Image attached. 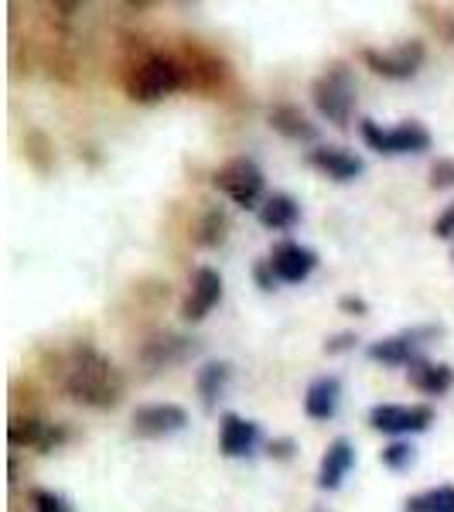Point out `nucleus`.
Instances as JSON below:
<instances>
[{
  "label": "nucleus",
  "mask_w": 454,
  "mask_h": 512,
  "mask_svg": "<svg viewBox=\"0 0 454 512\" xmlns=\"http://www.w3.org/2000/svg\"><path fill=\"white\" fill-rule=\"evenodd\" d=\"M451 263H454V250H451Z\"/></svg>",
  "instance_id": "obj_34"
},
{
  "label": "nucleus",
  "mask_w": 454,
  "mask_h": 512,
  "mask_svg": "<svg viewBox=\"0 0 454 512\" xmlns=\"http://www.w3.org/2000/svg\"><path fill=\"white\" fill-rule=\"evenodd\" d=\"M308 164L318 171V175L332 178V181H338V185L356 181L362 171H366L362 158H356L352 151H345V147H315V151L308 154Z\"/></svg>",
  "instance_id": "obj_17"
},
{
  "label": "nucleus",
  "mask_w": 454,
  "mask_h": 512,
  "mask_svg": "<svg viewBox=\"0 0 454 512\" xmlns=\"http://www.w3.org/2000/svg\"><path fill=\"white\" fill-rule=\"evenodd\" d=\"M311 103L332 127L345 130L356 110V76L345 62H332L321 76L311 82Z\"/></svg>",
  "instance_id": "obj_3"
},
{
  "label": "nucleus",
  "mask_w": 454,
  "mask_h": 512,
  "mask_svg": "<svg viewBox=\"0 0 454 512\" xmlns=\"http://www.w3.org/2000/svg\"><path fill=\"white\" fill-rule=\"evenodd\" d=\"M123 89L134 103H161L171 93L185 89V69L175 52L140 48L123 69Z\"/></svg>",
  "instance_id": "obj_2"
},
{
  "label": "nucleus",
  "mask_w": 454,
  "mask_h": 512,
  "mask_svg": "<svg viewBox=\"0 0 454 512\" xmlns=\"http://www.w3.org/2000/svg\"><path fill=\"white\" fill-rule=\"evenodd\" d=\"M62 390L72 403H82L89 410H113L120 407L127 379L110 355H103L89 342H76L65 359Z\"/></svg>",
  "instance_id": "obj_1"
},
{
  "label": "nucleus",
  "mask_w": 454,
  "mask_h": 512,
  "mask_svg": "<svg viewBox=\"0 0 454 512\" xmlns=\"http://www.w3.org/2000/svg\"><path fill=\"white\" fill-rule=\"evenodd\" d=\"M359 134L369 144V151L386 154V158H400V154H424L431 151V130L417 120H407L400 127H379L376 120H362Z\"/></svg>",
  "instance_id": "obj_4"
},
{
  "label": "nucleus",
  "mask_w": 454,
  "mask_h": 512,
  "mask_svg": "<svg viewBox=\"0 0 454 512\" xmlns=\"http://www.w3.org/2000/svg\"><path fill=\"white\" fill-rule=\"evenodd\" d=\"M342 403V383L338 376H318L304 393V414L311 420H332Z\"/></svg>",
  "instance_id": "obj_20"
},
{
  "label": "nucleus",
  "mask_w": 454,
  "mask_h": 512,
  "mask_svg": "<svg viewBox=\"0 0 454 512\" xmlns=\"http://www.w3.org/2000/svg\"><path fill=\"white\" fill-rule=\"evenodd\" d=\"M222 301V277L219 270L212 267H198L195 277H192V287H188V297L181 301V318L188 325H198L212 308Z\"/></svg>",
  "instance_id": "obj_14"
},
{
  "label": "nucleus",
  "mask_w": 454,
  "mask_h": 512,
  "mask_svg": "<svg viewBox=\"0 0 454 512\" xmlns=\"http://www.w3.org/2000/svg\"><path fill=\"white\" fill-rule=\"evenodd\" d=\"M24 158H28V164L38 175H48L55 164V147H52V140H48V134L28 130V134H24Z\"/></svg>",
  "instance_id": "obj_23"
},
{
  "label": "nucleus",
  "mask_w": 454,
  "mask_h": 512,
  "mask_svg": "<svg viewBox=\"0 0 454 512\" xmlns=\"http://www.w3.org/2000/svg\"><path fill=\"white\" fill-rule=\"evenodd\" d=\"M28 502H31V509H35V512H72L69 499L59 495V492H52V489H31Z\"/></svg>",
  "instance_id": "obj_27"
},
{
  "label": "nucleus",
  "mask_w": 454,
  "mask_h": 512,
  "mask_svg": "<svg viewBox=\"0 0 454 512\" xmlns=\"http://www.w3.org/2000/svg\"><path fill=\"white\" fill-rule=\"evenodd\" d=\"M407 512H454V485H437V489L410 495Z\"/></svg>",
  "instance_id": "obj_25"
},
{
  "label": "nucleus",
  "mask_w": 454,
  "mask_h": 512,
  "mask_svg": "<svg viewBox=\"0 0 454 512\" xmlns=\"http://www.w3.org/2000/svg\"><path fill=\"white\" fill-rule=\"evenodd\" d=\"M356 342H359L356 332H338L325 342V355H342V352L356 349Z\"/></svg>",
  "instance_id": "obj_29"
},
{
  "label": "nucleus",
  "mask_w": 454,
  "mask_h": 512,
  "mask_svg": "<svg viewBox=\"0 0 454 512\" xmlns=\"http://www.w3.org/2000/svg\"><path fill=\"white\" fill-rule=\"evenodd\" d=\"M253 277H257L260 291H274L277 277H274V270H270V260H263V263H257V270H253Z\"/></svg>",
  "instance_id": "obj_33"
},
{
  "label": "nucleus",
  "mask_w": 454,
  "mask_h": 512,
  "mask_svg": "<svg viewBox=\"0 0 454 512\" xmlns=\"http://www.w3.org/2000/svg\"><path fill=\"white\" fill-rule=\"evenodd\" d=\"M267 260H270V270H274V277L280 284H304L318 267V253L311 250V246L294 243V239L277 243Z\"/></svg>",
  "instance_id": "obj_12"
},
{
  "label": "nucleus",
  "mask_w": 454,
  "mask_h": 512,
  "mask_svg": "<svg viewBox=\"0 0 454 512\" xmlns=\"http://www.w3.org/2000/svg\"><path fill=\"white\" fill-rule=\"evenodd\" d=\"M229 379H233V366H229V362H222V359H212V362H205V366L198 369L195 390H198V396H202L205 410H216V403L222 400V393H226Z\"/></svg>",
  "instance_id": "obj_21"
},
{
  "label": "nucleus",
  "mask_w": 454,
  "mask_h": 512,
  "mask_svg": "<svg viewBox=\"0 0 454 512\" xmlns=\"http://www.w3.org/2000/svg\"><path fill=\"white\" fill-rule=\"evenodd\" d=\"M270 458H277V461H287L291 454L297 451V444L291 441V437H277V441H270Z\"/></svg>",
  "instance_id": "obj_32"
},
{
  "label": "nucleus",
  "mask_w": 454,
  "mask_h": 512,
  "mask_svg": "<svg viewBox=\"0 0 454 512\" xmlns=\"http://www.w3.org/2000/svg\"><path fill=\"white\" fill-rule=\"evenodd\" d=\"M359 59L366 62V69H373L383 79H414L420 72V65L427 59V45L417 38L400 41L396 48H362Z\"/></svg>",
  "instance_id": "obj_7"
},
{
  "label": "nucleus",
  "mask_w": 454,
  "mask_h": 512,
  "mask_svg": "<svg viewBox=\"0 0 454 512\" xmlns=\"http://www.w3.org/2000/svg\"><path fill=\"white\" fill-rule=\"evenodd\" d=\"M441 335H444L441 325H414V328H403V332H396L390 338L369 342L366 355L373 362H383V366H410L414 359H420V349L437 342Z\"/></svg>",
  "instance_id": "obj_8"
},
{
  "label": "nucleus",
  "mask_w": 454,
  "mask_h": 512,
  "mask_svg": "<svg viewBox=\"0 0 454 512\" xmlns=\"http://www.w3.org/2000/svg\"><path fill=\"white\" fill-rule=\"evenodd\" d=\"M407 379L410 386H414L417 393L424 396H444L454 386V369L448 366V362H431V359H414L407 366Z\"/></svg>",
  "instance_id": "obj_18"
},
{
  "label": "nucleus",
  "mask_w": 454,
  "mask_h": 512,
  "mask_svg": "<svg viewBox=\"0 0 454 512\" xmlns=\"http://www.w3.org/2000/svg\"><path fill=\"white\" fill-rule=\"evenodd\" d=\"M356 468V448H352L349 437H335L332 444L321 454V465H318V489L335 492L342 489L345 475Z\"/></svg>",
  "instance_id": "obj_16"
},
{
  "label": "nucleus",
  "mask_w": 454,
  "mask_h": 512,
  "mask_svg": "<svg viewBox=\"0 0 454 512\" xmlns=\"http://www.w3.org/2000/svg\"><path fill=\"white\" fill-rule=\"evenodd\" d=\"M195 352H198L195 338L178 335V332H154V335L144 338L137 359H140V366H144L147 373H161V369H171V366L188 362Z\"/></svg>",
  "instance_id": "obj_10"
},
{
  "label": "nucleus",
  "mask_w": 454,
  "mask_h": 512,
  "mask_svg": "<svg viewBox=\"0 0 454 512\" xmlns=\"http://www.w3.org/2000/svg\"><path fill=\"white\" fill-rule=\"evenodd\" d=\"M297 222H301V205H297V198H291V195L277 192L260 205V226L263 229L287 233V229H294Z\"/></svg>",
  "instance_id": "obj_22"
},
{
  "label": "nucleus",
  "mask_w": 454,
  "mask_h": 512,
  "mask_svg": "<svg viewBox=\"0 0 454 512\" xmlns=\"http://www.w3.org/2000/svg\"><path fill=\"white\" fill-rule=\"evenodd\" d=\"M434 236L437 239H454V202L434 219Z\"/></svg>",
  "instance_id": "obj_31"
},
{
  "label": "nucleus",
  "mask_w": 454,
  "mask_h": 512,
  "mask_svg": "<svg viewBox=\"0 0 454 512\" xmlns=\"http://www.w3.org/2000/svg\"><path fill=\"white\" fill-rule=\"evenodd\" d=\"M7 441L14 448H35L41 454L59 451L62 444H69V427L65 424H52L45 417H11L7 424Z\"/></svg>",
  "instance_id": "obj_11"
},
{
  "label": "nucleus",
  "mask_w": 454,
  "mask_h": 512,
  "mask_svg": "<svg viewBox=\"0 0 454 512\" xmlns=\"http://www.w3.org/2000/svg\"><path fill=\"white\" fill-rule=\"evenodd\" d=\"M267 123L277 130L280 137L294 140V144H315V140H318V127L308 117H304V113L297 110L294 103L274 106V110L267 113Z\"/></svg>",
  "instance_id": "obj_19"
},
{
  "label": "nucleus",
  "mask_w": 454,
  "mask_h": 512,
  "mask_svg": "<svg viewBox=\"0 0 454 512\" xmlns=\"http://www.w3.org/2000/svg\"><path fill=\"white\" fill-rule=\"evenodd\" d=\"M134 434L137 437H171L188 427V414L178 403H147V407L134 410Z\"/></svg>",
  "instance_id": "obj_13"
},
{
  "label": "nucleus",
  "mask_w": 454,
  "mask_h": 512,
  "mask_svg": "<svg viewBox=\"0 0 454 512\" xmlns=\"http://www.w3.org/2000/svg\"><path fill=\"white\" fill-rule=\"evenodd\" d=\"M338 308H342L345 315H356V318H366L369 315V304L362 301L359 294H342V297H338Z\"/></svg>",
  "instance_id": "obj_30"
},
{
  "label": "nucleus",
  "mask_w": 454,
  "mask_h": 512,
  "mask_svg": "<svg viewBox=\"0 0 454 512\" xmlns=\"http://www.w3.org/2000/svg\"><path fill=\"white\" fill-rule=\"evenodd\" d=\"M226 233H229L226 212L209 209L202 219H198V226H195V243H198V246H205V250H216V246L226 243Z\"/></svg>",
  "instance_id": "obj_24"
},
{
  "label": "nucleus",
  "mask_w": 454,
  "mask_h": 512,
  "mask_svg": "<svg viewBox=\"0 0 454 512\" xmlns=\"http://www.w3.org/2000/svg\"><path fill=\"white\" fill-rule=\"evenodd\" d=\"M212 185L233 205H239V209H260L267 202L263 198V185L267 181H263L260 164L253 158H233L229 164H222L216 175H212Z\"/></svg>",
  "instance_id": "obj_5"
},
{
  "label": "nucleus",
  "mask_w": 454,
  "mask_h": 512,
  "mask_svg": "<svg viewBox=\"0 0 454 512\" xmlns=\"http://www.w3.org/2000/svg\"><path fill=\"white\" fill-rule=\"evenodd\" d=\"M434 424V407L427 403H410V407H400V403H376L369 410V427L379 434H393V437H403V434H424L431 431Z\"/></svg>",
  "instance_id": "obj_9"
},
{
  "label": "nucleus",
  "mask_w": 454,
  "mask_h": 512,
  "mask_svg": "<svg viewBox=\"0 0 454 512\" xmlns=\"http://www.w3.org/2000/svg\"><path fill=\"white\" fill-rule=\"evenodd\" d=\"M260 444V424L239 417V414H222L219 417V451L226 458H246Z\"/></svg>",
  "instance_id": "obj_15"
},
{
  "label": "nucleus",
  "mask_w": 454,
  "mask_h": 512,
  "mask_svg": "<svg viewBox=\"0 0 454 512\" xmlns=\"http://www.w3.org/2000/svg\"><path fill=\"white\" fill-rule=\"evenodd\" d=\"M431 188L434 192L454 188V158H441V161L431 164Z\"/></svg>",
  "instance_id": "obj_28"
},
{
  "label": "nucleus",
  "mask_w": 454,
  "mask_h": 512,
  "mask_svg": "<svg viewBox=\"0 0 454 512\" xmlns=\"http://www.w3.org/2000/svg\"><path fill=\"white\" fill-rule=\"evenodd\" d=\"M181 69H185V89H195V93H205V96H216L226 89L229 82V62L222 59L219 52H212V48L205 45H185L181 48Z\"/></svg>",
  "instance_id": "obj_6"
},
{
  "label": "nucleus",
  "mask_w": 454,
  "mask_h": 512,
  "mask_svg": "<svg viewBox=\"0 0 454 512\" xmlns=\"http://www.w3.org/2000/svg\"><path fill=\"white\" fill-rule=\"evenodd\" d=\"M379 461H383V465L390 468V472H407V468L417 461V451L410 448L407 441H393V444H386V448H383Z\"/></svg>",
  "instance_id": "obj_26"
},
{
  "label": "nucleus",
  "mask_w": 454,
  "mask_h": 512,
  "mask_svg": "<svg viewBox=\"0 0 454 512\" xmlns=\"http://www.w3.org/2000/svg\"><path fill=\"white\" fill-rule=\"evenodd\" d=\"M315 512H325V509H315Z\"/></svg>",
  "instance_id": "obj_35"
}]
</instances>
